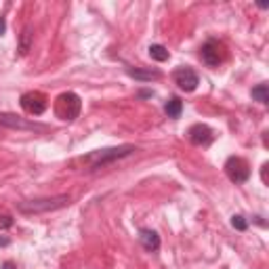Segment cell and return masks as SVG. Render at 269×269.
I'll return each mask as SVG.
<instances>
[{"instance_id":"cell-14","label":"cell","mask_w":269,"mask_h":269,"mask_svg":"<svg viewBox=\"0 0 269 269\" xmlns=\"http://www.w3.org/2000/svg\"><path fill=\"white\" fill-rule=\"evenodd\" d=\"M250 97L259 103H269V86L267 84H257L253 91H250Z\"/></svg>"},{"instance_id":"cell-7","label":"cell","mask_w":269,"mask_h":269,"mask_svg":"<svg viewBox=\"0 0 269 269\" xmlns=\"http://www.w3.org/2000/svg\"><path fill=\"white\" fill-rule=\"evenodd\" d=\"M200 55H202V61L208 67H219L221 61H223V46L217 40H208V42L202 44Z\"/></svg>"},{"instance_id":"cell-13","label":"cell","mask_w":269,"mask_h":269,"mask_svg":"<svg viewBox=\"0 0 269 269\" xmlns=\"http://www.w3.org/2000/svg\"><path fill=\"white\" fill-rule=\"evenodd\" d=\"M164 112H166L170 118H179V116H181V112H183V101L179 99V97H173V99L164 105Z\"/></svg>"},{"instance_id":"cell-5","label":"cell","mask_w":269,"mask_h":269,"mask_svg":"<svg viewBox=\"0 0 269 269\" xmlns=\"http://www.w3.org/2000/svg\"><path fill=\"white\" fill-rule=\"evenodd\" d=\"M225 173L229 177V181L234 183H246L248 177H250V166L244 158L240 156H231L227 162H225Z\"/></svg>"},{"instance_id":"cell-6","label":"cell","mask_w":269,"mask_h":269,"mask_svg":"<svg viewBox=\"0 0 269 269\" xmlns=\"http://www.w3.org/2000/svg\"><path fill=\"white\" fill-rule=\"evenodd\" d=\"M21 107L28 114H32V116H40V114H44V110L48 107V101H46V97L42 93L32 91V93L21 95Z\"/></svg>"},{"instance_id":"cell-8","label":"cell","mask_w":269,"mask_h":269,"mask_svg":"<svg viewBox=\"0 0 269 269\" xmlns=\"http://www.w3.org/2000/svg\"><path fill=\"white\" fill-rule=\"evenodd\" d=\"M175 82H177V86L181 88V91L191 93V91H195V86L200 84V78H198V74H195L193 69H189V67H179L175 71Z\"/></svg>"},{"instance_id":"cell-4","label":"cell","mask_w":269,"mask_h":269,"mask_svg":"<svg viewBox=\"0 0 269 269\" xmlns=\"http://www.w3.org/2000/svg\"><path fill=\"white\" fill-rule=\"evenodd\" d=\"M0 127L15 129V131H30V133H46L48 127L40 122H32L15 114H0Z\"/></svg>"},{"instance_id":"cell-17","label":"cell","mask_w":269,"mask_h":269,"mask_svg":"<svg viewBox=\"0 0 269 269\" xmlns=\"http://www.w3.org/2000/svg\"><path fill=\"white\" fill-rule=\"evenodd\" d=\"M11 225H13V219L9 217V214H3V217H0V227L5 229V227H11Z\"/></svg>"},{"instance_id":"cell-9","label":"cell","mask_w":269,"mask_h":269,"mask_svg":"<svg viewBox=\"0 0 269 269\" xmlns=\"http://www.w3.org/2000/svg\"><path fill=\"white\" fill-rule=\"evenodd\" d=\"M187 137L193 145H208L210 139H212V131H210V127H206V124H193L187 133Z\"/></svg>"},{"instance_id":"cell-16","label":"cell","mask_w":269,"mask_h":269,"mask_svg":"<svg viewBox=\"0 0 269 269\" xmlns=\"http://www.w3.org/2000/svg\"><path fill=\"white\" fill-rule=\"evenodd\" d=\"M231 225H234L238 231H244V229H248V221L242 217V214H234V217H231Z\"/></svg>"},{"instance_id":"cell-20","label":"cell","mask_w":269,"mask_h":269,"mask_svg":"<svg viewBox=\"0 0 269 269\" xmlns=\"http://www.w3.org/2000/svg\"><path fill=\"white\" fill-rule=\"evenodd\" d=\"M139 97H154V93H152V91H141Z\"/></svg>"},{"instance_id":"cell-10","label":"cell","mask_w":269,"mask_h":269,"mask_svg":"<svg viewBox=\"0 0 269 269\" xmlns=\"http://www.w3.org/2000/svg\"><path fill=\"white\" fill-rule=\"evenodd\" d=\"M139 240H141V246L150 250V253H154V250L160 248V236L156 234L154 229H141L139 231Z\"/></svg>"},{"instance_id":"cell-12","label":"cell","mask_w":269,"mask_h":269,"mask_svg":"<svg viewBox=\"0 0 269 269\" xmlns=\"http://www.w3.org/2000/svg\"><path fill=\"white\" fill-rule=\"evenodd\" d=\"M127 74L131 76V78H135V80H141V82H150V80H158L160 78V71H152V69H133V67H129L127 69Z\"/></svg>"},{"instance_id":"cell-11","label":"cell","mask_w":269,"mask_h":269,"mask_svg":"<svg viewBox=\"0 0 269 269\" xmlns=\"http://www.w3.org/2000/svg\"><path fill=\"white\" fill-rule=\"evenodd\" d=\"M32 42H34V30H32V26H26L23 32H21V38H19V46H17V51H19L21 57L30 53Z\"/></svg>"},{"instance_id":"cell-2","label":"cell","mask_w":269,"mask_h":269,"mask_svg":"<svg viewBox=\"0 0 269 269\" xmlns=\"http://www.w3.org/2000/svg\"><path fill=\"white\" fill-rule=\"evenodd\" d=\"M69 202H71V198L67 193H59V195H51V198H38V200L19 202V204H17V210L23 212V214H42V212L65 208Z\"/></svg>"},{"instance_id":"cell-15","label":"cell","mask_w":269,"mask_h":269,"mask_svg":"<svg viewBox=\"0 0 269 269\" xmlns=\"http://www.w3.org/2000/svg\"><path fill=\"white\" fill-rule=\"evenodd\" d=\"M150 57L156 59V61H168L170 53H168L166 46H162V44H152V46H150Z\"/></svg>"},{"instance_id":"cell-19","label":"cell","mask_w":269,"mask_h":269,"mask_svg":"<svg viewBox=\"0 0 269 269\" xmlns=\"http://www.w3.org/2000/svg\"><path fill=\"white\" fill-rule=\"evenodd\" d=\"M3 269H15V263H13V261H7V263L3 265Z\"/></svg>"},{"instance_id":"cell-18","label":"cell","mask_w":269,"mask_h":269,"mask_svg":"<svg viewBox=\"0 0 269 269\" xmlns=\"http://www.w3.org/2000/svg\"><path fill=\"white\" fill-rule=\"evenodd\" d=\"M7 32V21H5V17H0V36H3Z\"/></svg>"},{"instance_id":"cell-3","label":"cell","mask_w":269,"mask_h":269,"mask_svg":"<svg viewBox=\"0 0 269 269\" xmlns=\"http://www.w3.org/2000/svg\"><path fill=\"white\" fill-rule=\"evenodd\" d=\"M82 101L76 93H61L55 99V114L61 120H76L80 116Z\"/></svg>"},{"instance_id":"cell-1","label":"cell","mask_w":269,"mask_h":269,"mask_svg":"<svg viewBox=\"0 0 269 269\" xmlns=\"http://www.w3.org/2000/svg\"><path fill=\"white\" fill-rule=\"evenodd\" d=\"M135 152H139L135 145H120V148L97 150V152H93V154L84 156V158H82V164L88 166L86 170H99V168H105V166L114 164L116 160H122V158L133 156Z\"/></svg>"}]
</instances>
